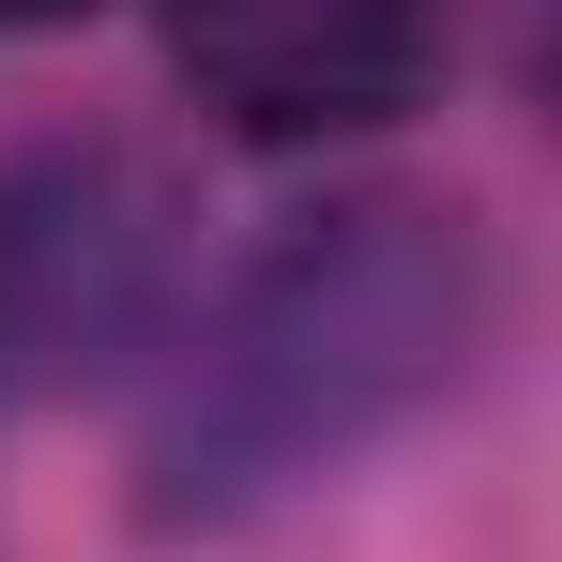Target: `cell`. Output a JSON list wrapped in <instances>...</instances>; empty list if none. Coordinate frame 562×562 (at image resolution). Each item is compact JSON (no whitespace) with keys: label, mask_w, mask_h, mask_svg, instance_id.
I'll use <instances>...</instances> for the list:
<instances>
[{"label":"cell","mask_w":562,"mask_h":562,"mask_svg":"<svg viewBox=\"0 0 562 562\" xmlns=\"http://www.w3.org/2000/svg\"><path fill=\"white\" fill-rule=\"evenodd\" d=\"M168 335V198L122 153H61L0 183V395L77 380Z\"/></svg>","instance_id":"3957f363"},{"label":"cell","mask_w":562,"mask_h":562,"mask_svg":"<svg viewBox=\"0 0 562 562\" xmlns=\"http://www.w3.org/2000/svg\"><path fill=\"white\" fill-rule=\"evenodd\" d=\"M486 350V228L426 183H335L274 213L228 274L153 335L137 395V517L244 532L441 411Z\"/></svg>","instance_id":"6da1fadb"},{"label":"cell","mask_w":562,"mask_h":562,"mask_svg":"<svg viewBox=\"0 0 562 562\" xmlns=\"http://www.w3.org/2000/svg\"><path fill=\"white\" fill-rule=\"evenodd\" d=\"M168 77L259 153L380 137L457 77V0H153Z\"/></svg>","instance_id":"7a4b0ae2"},{"label":"cell","mask_w":562,"mask_h":562,"mask_svg":"<svg viewBox=\"0 0 562 562\" xmlns=\"http://www.w3.org/2000/svg\"><path fill=\"white\" fill-rule=\"evenodd\" d=\"M92 0H0V31H77Z\"/></svg>","instance_id":"277c9868"}]
</instances>
